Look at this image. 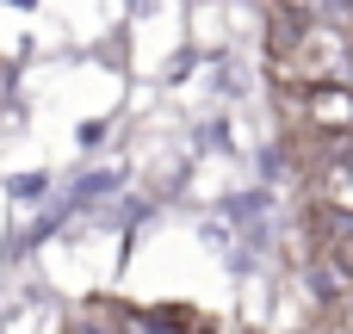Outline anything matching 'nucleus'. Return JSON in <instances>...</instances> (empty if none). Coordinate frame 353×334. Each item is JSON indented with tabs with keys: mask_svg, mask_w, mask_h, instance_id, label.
<instances>
[{
	"mask_svg": "<svg viewBox=\"0 0 353 334\" xmlns=\"http://www.w3.org/2000/svg\"><path fill=\"white\" fill-rule=\"evenodd\" d=\"M304 112H310L316 130H329V136H353V87H347V81H310Z\"/></svg>",
	"mask_w": 353,
	"mask_h": 334,
	"instance_id": "1",
	"label": "nucleus"
},
{
	"mask_svg": "<svg viewBox=\"0 0 353 334\" xmlns=\"http://www.w3.org/2000/svg\"><path fill=\"white\" fill-rule=\"evenodd\" d=\"M323 279L341 298H353V223H335V236L323 242Z\"/></svg>",
	"mask_w": 353,
	"mask_h": 334,
	"instance_id": "2",
	"label": "nucleus"
},
{
	"mask_svg": "<svg viewBox=\"0 0 353 334\" xmlns=\"http://www.w3.org/2000/svg\"><path fill=\"white\" fill-rule=\"evenodd\" d=\"M316 198L335 211V223H353V161H341V155H335V161L323 167V180H316Z\"/></svg>",
	"mask_w": 353,
	"mask_h": 334,
	"instance_id": "3",
	"label": "nucleus"
},
{
	"mask_svg": "<svg viewBox=\"0 0 353 334\" xmlns=\"http://www.w3.org/2000/svg\"><path fill=\"white\" fill-rule=\"evenodd\" d=\"M341 334H353V298H347V310H341Z\"/></svg>",
	"mask_w": 353,
	"mask_h": 334,
	"instance_id": "4",
	"label": "nucleus"
}]
</instances>
